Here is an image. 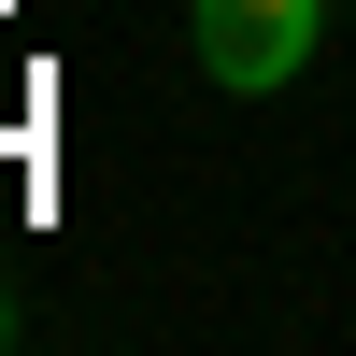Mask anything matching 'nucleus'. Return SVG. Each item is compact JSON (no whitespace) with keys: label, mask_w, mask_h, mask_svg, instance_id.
<instances>
[{"label":"nucleus","mask_w":356,"mask_h":356,"mask_svg":"<svg viewBox=\"0 0 356 356\" xmlns=\"http://www.w3.org/2000/svg\"><path fill=\"white\" fill-rule=\"evenodd\" d=\"M314 43H328V0H186V57H200V86H228V100L300 86Z\"/></svg>","instance_id":"1"},{"label":"nucleus","mask_w":356,"mask_h":356,"mask_svg":"<svg viewBox=\"0 0 356 356\" xmlns=\"http://www.w3.org/2000/svg\"><path fill=\"white\" fill-rule=\"evenodd\" d=\"M0 342H29V300H15V285H0Z\"/></svg>","instance_id":"2"}]
</instances>
